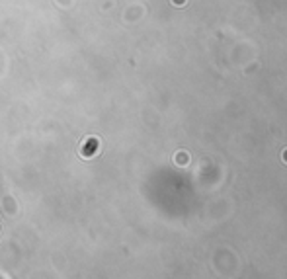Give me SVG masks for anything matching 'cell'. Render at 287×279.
<instances>
[{"mask_svg": "<svg viewBox=\"0 0 287 279\" xmlns=\"http://www.w3.org/2000/svg\"><path fill=\"white\" fill-rule=\"evenodd\" d=\"M178 164H188V156H186V154H178Z\"/></svg>", "mask_w": 287, "mask_h": 279, "instance_id": "1", "label": "cell"}, {"mask_svg": "<svg viewBox=\"0 0 287 279\" xmlns=\"http://www.w3.org/2000/svg\"><path fill=\"white\" fill-rule=\"evenodd\" d=\"M283 158H285V164H287V150H285V154H283Z\"/></svg>", "mask_w": 287, "mask_h": 279, "instance_id": "2", "label": "cell"}]
</instances>
